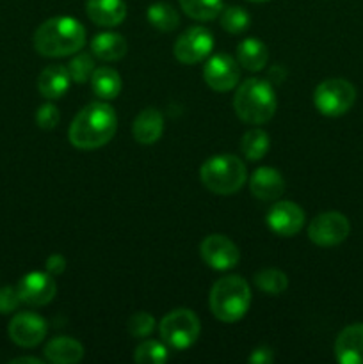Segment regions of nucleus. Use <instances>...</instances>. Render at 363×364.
<instances>
[{
	"label": "nucleus",
	"instance_id": "1a4fd4ad",
	"mask_svg": "<svg viewBox=\"0 0 363 364\" xmlns=\"http://www.w3.org/2000/svg\"><path fill=\"white\" fill-rule=\"evenodd\" d=\"M214 48V36L205 27H191L174 43V57L184 64H196L206 59Z\"/></svg>",
	"mask_w": 363,
	"mask_h": 364
},
{
	"label": "nucleus",
	"instance_id": "393cba45",
	"mask_svg": "<svg viewBox=\"0 0 363 364\" xmlns=\"http://www.w3.org/2000/svg\"><path fill=\"white\" fill-rule=\"evenodd\" d=\"M269 146H270L269 134L260 130V128H253V130L246 132L244 137H242L241 151L246 159L256 162V160H262L263 156L267 155Z\"/></svg>",
	"mask_w": 363,
	"mask_h": 364
},
{
	"label": "nucleus",
	"instance_id": "9d476101",
	"mask_svg": "<svg viewBox=\"0 0 363 364\" xmlns=\"http://www.w3.org/2000/svg\"><path fill=\"white\" fill-rule=\"evenodd\" d=\"M203 78H205L206 85L217 92L231 91L235 85L241 80V70H238V63L233 57L226 55V53H216L210 57L203 70Z\"/></svg>",
	"mask_w": 363,
	"mask_h": 364
},
{
	"label": "nucleus",
	"instance_id": "ddd939ff",
	"mask_svg": "<svg viewBox=\"0 0 363 364\" xmlns=\"http://www.w3.org/2000/svg\"><path fill=\"white\" fill-rule=\"evenodd\" d=\"M267 226L280 237H294L305 226V212L292 201H280L270 206L265 215Z\"/></svg>",
	"mask_w": 363,
	"mask_h": 364
},
{
	"label": "nucleus",
	"instance_id": "c9c22d12",
	"mask_svg": "<svg viewBox=\"0 0 363 364\" xmlns=\"http://www.w3.org/2000/svg\"><path fill=\"white\" fill-rule=\"evenodd\" d=\"M13 364H43L41 359L38 358H16L11 361Z\"/></svg>",
	"mask_w": 363,
	"mask_h": 364
},
{
	"label": "nucleus",
	"instance_id": "c756f323",
	"mask_svg": "<svg viewBox=\"0 0 363 364\" xmlns=\"http://www.w3.org/2000/svg\"><path fill=\"white\" fill-rule=\"evenodd\" d=\"M95 70V59L88 52L77 53L68 64V71H70V77L75 84H84V82L91 80V75Z\"/></svg>",
	"mask_w": 363,
	"mask_h": 364
},
{
	"label": "nucleus",
	"instance_id": "e433bc0d",
	"mask_svg": "<svg viewBox=\"0 0 363 364\" xmlns=\"http://www.w3.org/2000/svg\"><path fill=\"white\" fill-rule=\"evenodd\" d=\"M248 2H256V4H262V2H267V0H248Z\"/></svg>",
	"mask_w": 363,
	"mask_h": 364
},
{
	"label": "nucleus",
	"instance_id": "f257e3e1",
	"mask_svg": "<svg viewBox=\"0 0 363 364\" xmlns=\"http://www.w3.org/2000/svg\"><path fill=\"white\" fill-rule=\"evenodd\" d=\"M117 128L116 112L102 102L89 103L71 121L70 142L78 149H96L114 137Z\"/></svg>",
	"mask_w": 363,
	"mask_h": 364
},
{
	"label": "nucleus",
	"instance_id": "7c9ffc66",
	"mask_svg": "<svg viewBox=\"0 0 363 364\" xmlns=\"http://www.w3.org/2000/svg\"><path fill=\"white\" fill-rule=\"evenodd\" d=\"M153 327H155V318H153V316L146 311L134 313L127 323L128 333H130V336H134V338L149 336L153 331Z\"/></svg>",
	"mask_w": 363,
	"mask_h": 364
},
{
	"label": "nucleus",
	"instance_id": "a211bd4d",
	"mask_svg": "<svg viewBox=\"0 0 363 364\" xmlns=\"http://www.w3.org/2000/svg\"><path fill=\"white\" fill-rule=\"evenodd\" d=\"M70 82L71 77L68 68L63 64H53V66H46L39 73L38 91L43 98L59 100L70 89Z\"/></svg>",
	"mask_w": 363,
	"mask_h": 364
},
{
	"label": "nucleus",
	"instance_id": "5701e85b",
	"mask_svg": "<svg viewBox=\"0 0 363 364\" xmlns=\"http://www.w3.org/2000/svg\"><path fill=\"white\" fill-rule=\"evenodd\" d=\"M91 87L98 98L114 100L121 92V77L112 68H96L91 75Z\"/></svg>",
	"mask_w": 363,
	"mask_h": 364
},
{
	"label": "nucleus",
	"instance_id": "412c9836",
	"mask_svg": "<svg viewBox=\"0 0 363 364\" xmlns=\"http://www.w3.org/2000/svg\"><path fill=\"white\" fill-rule=\"evenodd\" d=\"M127 41L117 32H102V34L95 36L91 41V52L96 59L105 60H120L127 55Z\"/></svg>",
	"mask_w": 363,
	"mask_h": 364
},
{
	"label": "nucleus",
	"instance_id": "f3484780",
	"mask_svg": "<svg viewBox=\"0 0 363 364\" xmlns=\"http://www.w3.org/2000/svg\"><path fill=\"white\" fill-rule=\"evenodd\" d=\"M85 13L100 27H116L127 16V4L125 0H88Z\"/></svg>",
	"mask_w": 363,
	"mask_h": 364
},
{
	"label": "nucleus",
	"instance_id": "cd10ccee",
	"mask_svg": "<svg viewBox=\"0 0 363 364\" xmlns=\"http://www.w3.org/2000/svg\"><path fill=\"white\" fill-rule=\"evenodd\" d=\"M221 27L230 34H242L251 25V16L248 11L241 6H230L221 11Z\"/></svg>",
	"mask_w": 363,
	"mask_h": 364
},
{
	"label": "nucleus",
	"instance_id": "aec40b11",
	"mask_svg": "<svg viewBox=\"0 0 363 364\" xmlns=\"http://www.w3.org/2000/svg\"><path fill=\"white\" fill-rule=\"evenodd\" d=\"M45 358L56 364H75L84 358V347L73 338L57 336L46 343Z\"/></svg>",
	"mask_w": 363,
	"mask_h": 364
},
{
	"label": "nucleus",
	"instance_id": "f8f14e48",
	"mask_svg": "<svg viewBox=\"0 0 363 364\" xmlns=\"http://www.w3.org/2000/svg\"><path fill=\"white\" fill-rule=\"evenodd\" d=\"M201 258L210 269L214 270H230L241 259V252L238 247L224 235H209L205 240L201 242Z\"/></svg>",
	"mask_w": 363,
	"mask_h": 364
},
{
	"label": "nucleus",
	"instance_id": "2eb2a0df",
	"mask_svg": "<svg viewBox=\"0 0 363 364\" xmlns=\"http://www.w3.org/2000/svg\"><path fill=\"white\" fill-rule=\"evenodd\" d=\"M335 358L342 364H363V323H352L338 334Z\"/></svg>",
	"mask_w": 363,
	"mask_h": 364
},
{
	"label": "nucleus",
	"instance_id": "6e6552de",
	"mask_svg": "<svg viewBox=\"0 0 363 364\" xmlns=\"http://www.w3.org/2000/svg\"><path fill=\"white\" fill-rule=\"evenodd\" d=\"M351 224L340 212H324L310 223L308 238L319 247H333L349 237Z\"/></svg>",
	"mask_w": 363,
	"mask_h": 364
},
{
	"label": "nucleus",
	"instance_id": "473e14b6",
	"mask_svg": "<svg viewBox=\"0 0 363 364\" xmlns=\"http://www.w3.org/2000/svg\"><path fill=\"white\" fill-rule=\"evenodd\" d=\"M20 304L21 299L16 287L0 288V313H2V315H9V313L16 311V308Z\"/></svg>",
	"mask_w": 363,
	"mask_h": 364
},
{
	"label": "nucleus",
	"instance_id": "f704fd0d",
	"mask_svg": "<svg viewBox=\"0 0 363 364\" xmlns=\"http://www.w3.org/2000/svg\"><path fill=\"white\" fill-rule=\"evenodd\" d=\"M248 361L251 364H270L274 361V354L270 348L260 347V348H256L251 355H249Z\"/></svg>",
	"mask_w": 363,
	"mask_h": 364
},
{
	"label": "nucleus",
	"instance_id": "dca6fc26",
	"mask_svg": "<svg viewBox=\"0 0 363 364\" xmlns=\"http://www.w3.org/2000/svg\"><path fill=\"white\" fill-rule=\"evenodd\" d=\"M249 188L260 201H274L285 192V180L273 167H258L249 180Z\"/></svg>",
	"mask_w": 363,
	"mask_h": 364
},
{
	"label": "nucleus",
	"instance_id": "7ed1b4c3",
	"mask_svg": "<svg viewBox=\"0 0 363 364\" xmlns=\"http://www.w3.org/2000/svg\"><path fill=\"white\" fill-rule=\"evenodd\" d=\"M276 107V92L265 78H248L233 96L235 114L248 124H265L273 119Z\"/></svg>",
	"mask_w": 363,
	"mask_h": 364
},
{
	"label": "nucleus",
	"instance_id": "a878e982",
	"mask_svg": "<svg viewBox=\"0 0 363 364\" xmlns=\"http://www.w3.org/2000/svg\"><path fill=\"white\" fill-rule=\"evenodd\" d=\"M178 2L187 16L199 21L214 20L223 11V0H178Z\"/></svg>",
	"mask_w": 363,
	"mask_h": 364
},
{
	"label": "nucleus",
	"instance_id": "20e7f679",
	"mask_svg": "<svg viewBox=\"0 0 363 364\" xmlns=\"http://www.w3.org/2000/svg\"><path fill=\"white\" fill-rule=\"evenodd\" d=\"M209 304L219 322L235 323L248 313L251 304V290L244 277L228 276L214 283Z\"/></svg>",
	"mask_w": 363,
	"mask_h": 364
},
{
	"label": "nucleus",
	"instance_id": "6ab92c4d",
	"mask_svg": "<svg viewBox=\"0 0 363 364\" xmlns=\"http://www.w3.org/2000/svg\"><path fill=\"white\" fill-rule=\"evenodd\" d=\"M132 132H134V139L137 142H141V144H153V142H157L162 137V114L157 109H153V107H148V109H144L135 117Z\"/></svg>",
	"mask_w": 363,
	"mask_h": 364
},
{
	"label": "nucleus",
	"instance_id": "b1692460",
	"mask_svg": "<svg viewBox=\"0 0 363 364\" xmlns=\"http://www.w3.org/2000/svg\"><path fill=\"white\" fill-rule=\"evenodd\" d=\"M148 21L152 23V27H155L160 32H171L178 27L180 23V14L174 9L171 4L166 2H157L152 4L148 7Z\"/></svg>",
	"mask_w": 363,
	"mask_h": 364
},
{
	"label": "nucleus",
	"instance_id": "4468645a",
	"mask_svg": "<svg viewBox=\"0 0 363 364\" xmlns=\"http://www.w3.org/2000/svg\"><path fill=\"white\" fill-rule=\"evenodd\" d=\"M21 302L28 306H46L56 297V281L48 272H28L16 284Z\"/></svg>",
	"mask_w": 363,
	"mask_h": 364
},
{
	"label": "nucleus",
	"instance_id": "9b49d317",
	"mask_svg": "<svg viewBox=\"0 0 363 364\" xmlns=\"http://www.w3.org/2000/svg\"><path fill=\"white\" fill-rule=\"evenodd\" d=\"M46 331H48L46 320L31 311L18 313L7 327L11 341L23 348L38 347L45 340Z\"/></svg>",
	"mask_w": 363,
	"mask_h": 364
},
{
	"label": "nucleus",
	"instance_id": "0eeeda50",
	"mask_svg": "<svg viewBox=\"0 0 363 364\" xmlns=\"http://www.w3.org/2000/svg\"><path fill=\"white\" fill-rule=\"evenodd\" d=\"M164 343L173 350H185L192 347L199 336V318L191 309H174L167 313L159 326Z\"/></svg>",
	"mask_w": 363,
	"mask_h": 364
},
{
	"label": "nucleus",
	"instance_id": "c85d7f7f",
	"mask_svg": "<svg viewBox=\"0 0 363 364\" xmlns=\"http://www.w3.org/2000/svg\"><path fill=\"white\" fill-rule=\"evenodd\" d=\"M169 359L167 347L157 340H146L135 348L134 361L139 364H162Z\"/></svg>",
	"mask_w": 363,
	"mask_h": 364
},
{
	"label": "nucleus",
	"instance_id": "4be33fe9",
	"mask_svg": "<svg viewBox=\"0 0 363 364\" xmlns=\"http://www.w3.org/2000/svg\"><path fill=\"white\" fill-rule=\"evenodd\" d=\"M269 60V50L260 39H242L237 46V63L248 71H262Z\"/></svg>",
	"mask_w": 363,
	"mask_h": 364
},
{
	"label": "nucleus",
	"instance_id": "423d86ee",
	"mask_svg": "<svg viewBox=\"0 0 363 364\" xmlns=\"http://www.w3.org/2000/svg\"><path fill=\"white\" fill-rule=\"evenodd\" d=\"M356 102V89L345 78H327L317 85L313 103L322 116L338 117L351 110Z\"/></svg>",
	"mask_w": 363,
	"mask_h": 364
},
{
	"label": "nucleus",
	"instance_id": "2f4dec72",
	"mask_svg": "<svg viewBox=\"0 0 363 364\" xmlns=\"http://www.w3.org/2000/svg\"><path fill=\"white\" fill-rule=\"evenodd\" d=\"M59 109H57L53 103H45V105L39 107L38 112H36V123H38V127L43 128V130H53V128L59 124Z\"/></svg>",
	"mask_w": 363,
	"mask_h": 364
},
{
	"label": "nucleus",
	"instance_id": "bb28decb",
	"mask_svg": "<svg viewBox=\"0 0 363 364\" xmlns=\"http://www.w3.org/2000/svg\"><path fill=\"white\" fill-rule=\"evenodd\" d=\"M255 284L260 291L276 297V295L285 294L288 287V277L287 274L278 269H263L256 272Z\"/></svg>",
	"mask_w": 363,
	"mask_h": 364
},
{
	"label": "nucleus",
	"instance_id": "39448f33",
	"mask_svg": "<svg viewBox=\"0 0 363 364\" xmlns=\"http://www.w3.org/2000/svg\"><path fill=\"white\" fill-rule=\"evenodd\" d=\"M199 178L210 192L217 196L235 194L248 180L244 162L235 155H216L199 169Z\"/></svg>",
	"mask_w": 363,
	"mask_h": 364
},
{
	"label": "nucleus",
	"instance_id": "f03ea898",
	"mask_svg": "<svg viewBox=\"0 0 363 364\" xmlns=\"http://www.w3.org/2000/svg\"><path fill=\"white\" fill-rule=\"evenodd\" d=\"M85 43V28L71 16L46 20L34 32V48L43 57H68L80 52Z\"/></svg>",
	"mask_w": 363,
	"mask_h": 364
},
{
	"label": "nucleus",
	"instance_id": "72a5a7b5",
	"mask_svg": "<svg viewBox=\"0 0 363 364\" xmlns=\"http://www.w3.org/2000/svg\"><path fill=\"white\" fill-rule=\"evenodd\" d=\"M66 258H64L63 255H52L48 256V259H46L45 267H46V272L52 274V276H60V274L66 270Z\"/></svg>",
	"mask_w": 363,
	"mask_h": 364
}]
</instances>
